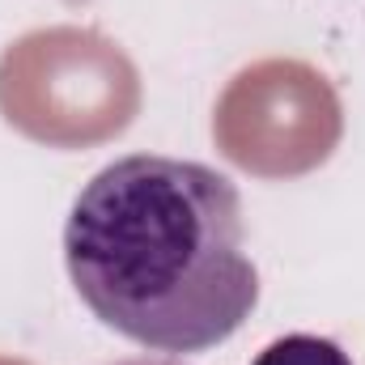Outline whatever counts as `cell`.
Instances as JSON below:
<instances>
[{
  "label": "cell",
  "instance_id": "1",
  "mask_svg": "<svg viewBox=\"0 0 365 365\" xmlns=\"http://www.w3.org/2000/svg\"><path fill=\"white\" fill-rule=\"evenodd\" d=\"M64 264L93 319L149 353H208L259 306L242 195L204 162L102 166L64 221Z\"/></svg>",
  "mask_w": 365,
  "mask_h": 365
},
{
  "label": "cell",
  "instance_id": "7",
  "mask_svg": "<svg viewBox=\"0 0 365 365\" xmlns=\"http://www.w3.org/2000/svg\"><path fill=\"white\" fill-rule=\"evenodd\" d=\"M64 4H90V0H64Z\"/></svg>",
  "mask_w": 365,
  "mask_h": 365
},
{
  "label": "cell",
  "instance_id": "4",
  "mask_svg": "<svg viewBox=\"0 0 365 365\" xmlns=\"http://www.w3.org/2000/svg\"><path fill=\"white\" fill-rule=\"evenodd\" d=\"M251 365H353V357H349L336 340L293 331V336L272 340Z\"/></svg>",
  "mask_w": 365,
  "mask_h": 365
},
{
  "label": "cell",
  "instance_id": "6",
  "mask_svg": "<svg viewBox=\"0 0 365 365\" xmlns=\"http://www.w3.org/2000/svg\"><path fill=\"white\" fill-rule=\"evenodd\" d=\"M0 365H30V361H21V357H4V353H0Z\"/></svg>",
  "mask_w": 365,
  "mask_h": 365
},
{
  "label": "cell",
  "instance_id": "3",
  "mask_svg": "<svg viewBox=\"0 0 365 365\" xmlns=\"http://www.w3.org/2000/svg\"><path fill=\"white\" fill-rule=\"evenodd\" d=\"M217 153L255 179H302L344 140L336 86L306 60L268 56L230 77L212 106Z\"/></svg>",
  "mask_w": 365,
  "mask_h": 365
},
{
  "label": "cell",
  "instance_id": "5",
  "mask_svg": "<svg viewBox=\"0 0 365 365\" xmlns=\"http://www.w3.org/2000/svg\"><path fill=\"white\" fill-rule=\"evenodd\" d=\"M115 365H182V361H149L145 357V361H115Z\"/></svg>",
  "mask_w": 365,
  "mask_h": 365
},
{
  "label": "cell",
  "instance_id": "2",
  "mask_svg": "<svg viewBox=\"0 0 365 365\" xmlns=\"http://www.w3.org/2000/svg\"><path fill=\"white\" fill-rule=\"evenodd\" d=\"M140 102V68L90 26H43L0 51V119L34 145H106L136 123Z\"/></svg>",
  "mask_w": 365,
  "mask_h": 365
}]
</instances>
